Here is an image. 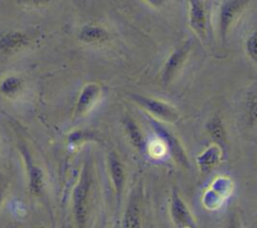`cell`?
<instances>
[{"mask_svg":"<svg viewBox=\"0 0 257 228\" xmlns=\"http://www.w3.org/2000/svg\"><path fill=\"white\" fill-rule=\"evenodd\" d=\"M206 130L214 142L224 150L227 144V134L221 118L218 116L212 117L206 124Z\"/></svg>","mask_w":257,"mask_h":228,"instance_id":"15","label":"cell"},{"mask_svg":"<svg viewBox=\"0 0 257 228\" xmlns=\"http://www.w3.org/2000/svg\"><path fill=\"white\" fill-rule=\"evenodd\" d=\"M224 156V150L216 143H213L206 148L196 158L197 165L202 174L206 175L214 170L222 161Z\"/></svg>","mask_w":257,"mask_h":228,"instance_id":"10","label":"cell"},{"mask_svg":"<svg viewBox=\"0 0 257 228\" xmlns=\"http://www.w3.org/2000/svg\"><path fill=\"white\" fill-rule=\"evenodd\" d=\"M170 216L172 222L179 228H195L197 223L188 205L183 200L177 189H174L170 199Z\"/></svg>","mask_w":257,"mask_h":228,"instance_id":"6","label":"cell"},{"mask_svg":"<svg viewBox=\"0 0 257 228\" xmlns=\"http://www.w3.org/2000/svg\"><path fill=\"white\" fill-rule=\"evenodd\" d=\"M77 38L84 44L97 45L106 42L109 38V33L101 25L88 23L80 28Z\"/></svg>","mask_w":257,"mask_h":228,"instance_id":"13","label":"cell"},{"mask_svg":"<svg viewBox=\"0 0 257 228\" xmlns=\"http://www.w3.org/2000/svg\"><path fill=\"white\" fill-rule=\"evenodd\" d=\"M188 22L199 39H207L208 12L203 0H188Z\"/></svg>","mask_w":257,"mask_h":228,"instance_id":"5","label":"cell"},{"mask_svg":"<svg viewBox=\"0 0 257 228\" xmlns=\"http://www.w3.org/2000/svg\"><path fill=\"white\" fill-rule=\"evenodd\" d=\"M90 188V173L85 165L81 171L79 180L72 192L73 214L76 224L79 227L85 226L87 219V201Z\"/></svg>","mask_w":257,"mask_h":228,"instance_id":"3","label":"cell"},{"mask_svg":"<svg viewBox=\"0 0 257 228\" xmlns=\"http://www.w3.org/2000/svg\"><path fill=\"white\" fill-rule=\"evenodd\" d=\"M107 163H108V170H109L112 186L115 191L116 197L119 200L125 184L124 166L119 160V157L117 156V154H115L112 151L107 156Z\"/></svg>","mask_w":257,"mask_h":228,"instance_id":"12","label":"cell"},{"mask_svg":"<svg viewBox=\"0 0 257 228\" xmlns=\"http://www.w3.org/2000/svg\"><path fill=\"white\" fill-rule=\"evenodd\" d=\"M149 5L155 7V8H160L166 4L168 0H145Z\"/></svg>","mask_w":257,"mask_h":228,"instance_id":"21","label":"cell"},{"mask_svg":"<svg viewBox=\"0 0 257 228\" xmlns=\"http://www.w3.org/2000/svg\"><path fill=\"white\" fill-rule=\"evenodd\" d=\"M128 96L156 120L167 123H175L180 118L178 109L164 100L140 93H130Z\"/></svg>","mask_w":257,"mask_h":228,"instance_id":"2","label":"cell"},{"mask_svg":"<svg viewBox=\"0 0 257 228\" xmlns=\"http://www.w3.org/2000/svg\"><path fill=\"white\" fill-rule=\"evenodd\" d=\"M123 123L125 133L132 145L140 153H145L147 151V142L139 125L132 118H125Z\"/></svg>","mask_w":257,"mask_h":228,"instance_id":"14","label":"cell"},{"mask_svg":"<svg viewBox=\"0 0 257 228\" xmlns=\"http://www.w3.org/2000/svg\"><path fill=\"white\" fill-rule=\"evenodd\" d=\"M122 226L125 228L141 227V210L136 198H132L124 212Z\"/></svg>","mask_w":257,"mask_h":228,"instance_id":"16","label":"cell"},{"mask_svg":"<svg viewBox=\"0 0 257 228\" xmlns=\"http://www.w3.org/2000/svg\"><path fill=\"white\" fill-rule=\"evenodd\" d=\"M252 0H223L218 10V32L220 40L225 44L233 25L240 18Z\"/></svg>","mask_w":257,"mask_h":228,"instance_id":"1","label":"cell"},{"mask_svg":"<svg viewBox=\"0 0 257 228\" xmlns=\"http://www.w3.org/2000/svg\"><path fill=\"white\" fill-rule=\"evenodd\" d=\"M21 156L24 161V165L27 172L28 177V188L31 194L35 196H39L43 193L45 187V178L44 173L40 167L35 165L31 154L26 146L21 145L19 147Z\"/></svg>","mask_w":257,"mask_h":228,"instance_id":"8","label":"cell"},{"mask_svg":"<svg viewBox=\"0 0 257 228\" xmlns=\"http://www.w3.org/2000/svg\"><path fill=\"white\" fill-rule=\"evenodd\" d=\"M245 50L248 57L257 62V29L253 30L245 41Z\"/></svg>","mask_w":257,"mask_h":228,"instance_id":"18","label":"cell"},{"mask_svg":"<svg viewBox=\"0 0 257 228\" xmlns=\"http://www.w3.org/2000/svg\"><path fill=\"white\" fill-rule=\"evenodd\" d=\"M23 86V80L17 75H9L0 82V92L6 96L16 94Z\"/></svg>","mask_w":257,"mask_h":228,"instance_id":"17","label":"cell"},{"mask_svg":"<svg viewBox=\"0 0 257 228\" xmlns=\"http://www.w3.org/2000/svg\"><path fill=\"white\" fill-rule=\"evenodd\" d=\"M150 124L152 128L155 130L158 137L164 142L167 150L171 153L174 160L178 162L181 165L188 166V159L185 154L184 149L182 148L180 142L177 140V138L169 131L167 130L163 125L159 123L158 120H156L153 117H148Z\"/></svg>","mask_w":257,"mask_h":228,"instance_id":"7","label":"cell"},{"mask_svg":"<svg viewBox=\"0 0 257 228\" xmlns=\"http://www.w3.org/2000/svg\"><path fill=\"white\" fill-rule=\"evenodd\" d=\"M87 140H95V135L88 131H75L68 136L69 144H79Z\"/></svg>","mask_w":257,"mask_h":228,"instance_id":"19","label":"cell"},{"mask_svg":"<svg viewBox=\"0 0 257 228\" xmlns=\"http://www.w3.org/2000/svg\"><path fill=\"white\" fill-rule=\"evenodd\" d=\"M4 180L2 179V177L0 176V203L3 199V196H4V191H5V187H4Z\"/></svg>","mask_w":257,"mask_h":228,"instance_id":"22","label":"cell"},{"mask_svg":"<svg viewBox=\"0 0 257 228\" xmlns=\"http://www.w3.org/2000/svg\"><path fill=\"white\" fill-rule=\"evenodd\" d=\"M192 46V41L187 40L174 48V50L170 53L164 63L161 72V79L165 85L170 84L184 67L190 55Z\"/></svg>","mask_w":257,"mask_h":228,"instance_id":"4","label":"cell"},{"mask_svg":"<svg viewBox=\"0 0 257 228\" xmlns=\"http://www.w3.org/2000/svg\"><path fill=\"white\" fill-rule=\"evenodd\" d=\"M18 3L26 5V6H33V7H41L49 4L52 0H16Z\"/></svg>","mask_w":257,"mask_h":228,"instance_id":"20","label":"cell"},{"mask_svg":"<svg viewBox=\"0 0 257 228\" xmlns=\"http://www.w3.org/2000/svg\"><path fill=\"white\" fill-rule=\"evenodd\" d=\"M29 42V36L23 31H6L0 35V53L3 55H13L27 47Z\"/></svg>","mask_w":257,"mask_h":228,"instance_id":"9","label":"cell"},{"mask_svg":"<svg viewBox=\"0 0 257 228\" xmlns=\"http://www.w3.org/2000/svg\"><path fill=\"white\" fill-rule=\"evenodd\" d=\"M100 92H101V89L99 84L95 82H88L84 84L76 100V104H75L76 116H82L86 113L97 101L100 95Z\"/></svg>","mask_w":257,"mask_h":228,"instance_id":"11","label":"cell"}]
</instances>
